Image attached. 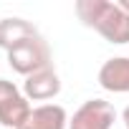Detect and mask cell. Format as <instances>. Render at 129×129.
Instances as JSON below:
<instances>
[{
	"label": "cell",
	"mask_w": 129,
	"mask_h": 129,
	"mask_svg": "<svg viewBox=\"0 0 129 129\" xmlns=\"http://www.w3.org/2000/svg\"><path fill=\"white\" fill-rule=\"evenodd\" d=\"M121 121H124V129H129V106L121 111Z\"/></svg>",
	"instance_id": "9c48e42d"
},
{
	"label": "cell",
	"mask_w": 129,
	"mask_h": 129,
	"mask_svg": "<svg viewBox=\"0 0 129 129\" xmlns=\"http://www.w3.org/2000/svg\"><path fill=\"white\" fill-rule=\"evenodd\" d=\"M76 15L86 28H94L114 46L129 43V13L109 0H76Z\"/></svg>",
	"instance_id": "6da1fadb"
},
{
	"label": "cell",
	"mask_w": 129,
	"mask_h": 129,
	"mask_svg": "<svg viewBox=\"0 0 129 129\" xmlns=\"http://www.w3.org/2000/svg\"><path fill=\"white\" fill-rule=\"evenodd\" d=\"M116 121V109L104 99L84 101L69 119V129H111Z\"/></svg>",
	"instance_id": "277c9868"
},
{
	"label": "cell",
	"mask_w": 129,
	"mask_h": 129,
	"mask_svg": "<svg viewBox=\"0 0 129 129\" xmlns=\"http://www.w3.org/2000/svg\"><path fill=\"white\" fill-rule=\"evenodd\" d=\"M8 66L20 74V76H30L38 74L43 69H51V46L43 36L28 38L25 43L15 46L13 51H8Z\"/></svg>",
	"instance_id": "7a4b0ae2"
},
{
	"label": "cell",
	"mask_w": 129,
	"mask_h": 129,
	"mask_svg": "<svg viewBox=\"0 0 129 129\" xmlns=\"http://www.w3.org/2000/svg\"><path fill=\"white\" fill-rule=\"evenodd\" d=\"M36 36H41L38 28L25 18H3L0 20V48L5 53L13 51L15 46L25 43L28 38H36Z\"/></svg>",
	"instance_id": "ba28073f"
},
{
	"label": "cell",
	"mask_w": 129,
	"mask_h": 129,
	"mask_svg": "<svg viewBox=\"0 0 129 129\" xmlns=\"http://www.w3.org/2000/svg\"><path fill=\"white\" fill-rule=\"evenodd\" d=\"M116 5H119L124 13H129V0H116Z\"/></svg>",
	"instance_id": "30bf717a"
},
{
	"label": "cell",
	"mask_w": 129,
	"mask_h": 129,
	"mask_svg": "<svg viewBox=\"0 0 129 129\" xmlns=\"http://www.w3.org/2000/svg\"><path fill=\"white\" fill-rule=\"evenodd\" d=\"M30 111L33 106L25 99V94H20V89L13 81L0 79V124L8 129H20Z\"/></svg>",
	"instance_id": "3957f363"
},
{
	"label": "cell",
	"mask_w": 129,
	"mask_h": 129,
	"mask_svg": "<svg viewBox=\"0 0 129 129\" xmlns=\"http://www.w3.org/2000/svg\"><path fill=\"white\" fill-rule=\"evenodd\" d=\"M20 129H69V114L61 104H41L33 106Z\"/></svg>",
	"instance_id": "52a82bcc"
},
{
	"label": "cell",
	"mask_w": 129,
	"mask_h": 129,
	"mask_svg": "<svg viewBox=\"0 0 129 129\" xmlns=\"http://www.w3.org/2000/svg\"><path fill=\"white\" fill-rule=\"evenodd\" d=\"M99 86L111 94H129V56L106 58L101 63Z\"/></svg>",
	"instance_id": "5b68a950"
},
{
	"label": "cell",
	"mask_w": 129,
	"mask_h": 129,
	"mask_svg": "<svg viewBox=\"0 0 129 129\" xmlns=\"http://www.w3.org/2000/svg\"><path fill=\"white\" fill-rule=\"evenodd\" d=\"M23 94H25L28 101H51V99H56L61 94V79L53 71V66L51 69H43L38 74L25 76Z\"/></svg>",
	"instance_id": "8992f818"
}]
</instances>
